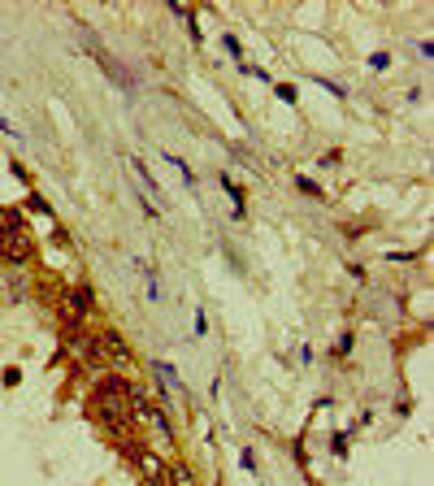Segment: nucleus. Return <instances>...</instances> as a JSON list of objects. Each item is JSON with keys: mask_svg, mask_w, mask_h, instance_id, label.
<instances>
[{"mask_svg": "<svg viewBox=\"0 0 434 486\" xmlns=\"http://www.w3.org/2000/svg\"><path fill=\"white\" fill-rule=\"evenodd\" d=\"M0 257L9 265H31L35 261V243L27 230H13V235H0Z\"/></svg>", "mask_w": 434, "mask_h": 486, "instance_id": "obj_1", "label": "nucleus"}, {"mask_svg": "<svg viewBox=\"0 0 434 486\" xmlns=\"http://www.w3.org/2000/svg\"><path fill=\"white\" fill-rule=\"evenodd\" d=\"M135 465H139V473L152 482V486H170V473H165V460L152 452V447H135Z\"/></svg>", "mask_w": 434, "mask_h": 486, "instance_id": "obj_2", "label": "nucleus"}, {"mask_svg": "<svg viewBox=\"0 0 434 486\" xmlns=\"http://www.w3.org/2000/svg\"><path fill=\"white\" fill-rule=\"evenodd\" d=\"M100 352H105V361H113L117 369L131 365V347H126V339L117 335V330H105V335H100Z\"/></svg>", "mask_w": 434, "mask_h": 486, "instance_id": "obj_3", "label": "nucleus"}, {"mask_svg": "<svg viewBox=\"0 0 434 486\" xmlns=\"http://www.w3.org/2000/svg\"><path fill=\"white\" fill-rule=\"evenodd\" d=\"M165 473H170V486H200L187 460H170V465H165Z\"/></svg>", "mask_w": 434, "mask_h": 486, "instance_id": "obj_4", "label": "nucleus"}, {"mask_svg": "<svg viewBox=\"0 0 434 486\" xmlns=\"http://www.w3.org/2000/svg\"><path fill=\"white\" fill-rule=\"evenodd\" d=\"M0 295H5V300H22V295H27V278H22V274H9L5 287H0Z\"/></svg>", "mask_w": 434, "mask_h": 486, "instance_id": "obj_5", "label": "nucleus"}, {"mask_svg": "<svg viewBox=\"0 0 434 486\" xmlns=\"http://www.w3.org/2000/svg\"><path fill=\"white\" fill-rule=\"evenodd\" d=\"M13 230H27L22 213L18 209H0V235H13Z\"/></svg>", "mask_w": 434, "mask_h": 486, "instance_id": "obj_6", "label": "nucleus"}, {"mask_svg": "<svg viewBox=\"0 0 434 486\" xmlns=\"http://www.w3.org/2000/svg\"><path fill=\"white\" fill-rule=\"evenodd\" d=\"M157 378H161V391H165V387H178V378H174L170 365H157Z\"/></svg>", "mask_w": 434, "mask_h": 486, "instance_id": "obj_7", "label": "nucleus"}, {"mask_svg": "<svg viewBox=\"0 0 434 486\" xmlns=\"http://www.w3.org/2000/svg\"><path fill=\"white\" fill-rule=\"evenodd\" d=\"M226 53H231V57H235V61H239V57H243V44H239V39H235V35H226Z\"/></svg>", "mask_w": 434, "mask_h": 486, "instance_id": "obj_8", "label": "nucleus"}, {"mask_svg": "<svg viewBox=\"0 0 434 486\" xmlns=\"http://www.w3.org/2000/svg\"><path fill=\"white\" fill-rule=\"evenodd\" d=\"M31 209H35V213H44V217L53 213V209H48V200H44V196H31Z\"/></svg>", "mask_w": 434, "mask_h": 486, "instance_id": "obj_9", "label": "nucleus"}, {"mask_svg": "<svg viewBox=\"0 0 434 486\" xmlns=\"http://www.w3.org/2000/svg\"><path fill=\"white\" fill-rule=\"evenodd\" d=\"M278 100H287V105H295V87H287V83H283V87H278Z\"/></svg>", "mask_w": 434, "mask_h": 486, "instance_id": "obj_10", "label": "nucleus"}, {"mask_svg": "<svg viewBox=\"0 0 434 486\" xmlns=\"http://www.w3.org/2000/svg\"><path fill=\"white\" fill-rule=\"evenodd\" d=\"M347 347H352V335H343V339L335 343V356H347Z\"/></svg>", "mask_w": 434, "mask_h": 486, "instance_id": "obj_11", "label": "nucleus"}, {"mask_svg": "<svg viewBox=\"0 0 434 486\" xmlns=\"http://www.w3.org/2000/svg\"><path fill=\"white\" fill-rule=\"evenodd\" d=\"M0 131H9V135H18V126H13V122H9L5 113H0Z\"/></svg>", "mask_w": 434, "mask_h": 486, "instance_id": "obj_12", "label": "nucleus"}]
</instances>
